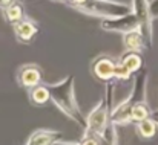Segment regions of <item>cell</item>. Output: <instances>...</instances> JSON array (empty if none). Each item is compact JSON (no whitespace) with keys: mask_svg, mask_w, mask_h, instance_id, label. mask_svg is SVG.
<instances>
[{"mask_svg":"<svg viewBox=\"0 0 158 145\" xmlns=\"http://www.w3.org/2000/svg\"><path fill=\"white\" fill-rule=\"evenodd\" d=\"M74 83H75V76L68 75L60 83L46 84V86L51 93V101L58 107V110H61L69 119L75 121L80 127L86 128V118L83 116V113L77 104V99H75Z\"/></svg>","mask_w":158,"mask_h":145,"instance_id":"obj_1","label":"cell"},{"mask_svg":"<svg viewBox=\"0 0 158 145\" xmlns=\"http://www.w3.org/2000/svg\"><path fill=\"white\" fill-rule=\"evenodd\" d=\"M115 90V83L107 81L105 83V96L102 101L92 108V112L86 116V128H85V136H94L98 139H103L107 133V128L112 125L109 122V116L112 112V95Z\"/></svg>","mask_w":158,"mask_h":145,"instance_id":"obj_2","label":"cell"},{"mask_svg":"<svg viewBox=\"0 0 158 145\" xmlns=\"http://www.w3.org/2000/svg\"><path fill=\"white\" fill-rule=\"evenodd\" d=\"M146 89H148V70L141 67L138 76L135 78V86L131 95L112 108L109 122L112 125H124L132 122V107L138 101H146Z\"/></svg>","mask_w":158,"mask_h":145,"instance_id":"obj_3","label":"cell"},{"mask_svg":"<svg viewBox=\"0 0 158 145\" xmlns=\"http://www.w3.org/2000/svg\"><path fill=\"white\" fill-rule=\"evenodd\" d=\"M74 9L94 15V17H102V18H110V17H120L124 14H129L132 8L126 3L115 2V0H86L81 5L74 6Z\"/></svg>","mask_w":158,"mask_h":145,"instance_id":"obj_4","label":"cell"},{"mask_svg":"<svg viewBox=\"0 0 158 145\" xmlns=\"http://www.w3.org/2000/svg\"><path fill=\"white\" fill-rule=\"evenodd\" d=\"M132 12L138 18L140 31L144 38L146 48L151 49L154 43V18L151 15V8H149V0H132Z\"/></svg>","mask_w":158,"mask_h":145,"instance_id":"obj_5","label":"cell"},{"mask_svg":"<svg viewBox=\"0 0 158 145\" xmlns=\"http://www.w3.org/2000/svg\"><path fill=\"white\" fill-rule=\"evenodd\" d=\"M100 28L106 32H118V34H126L134 29H138V18L137 15L131 11L129 14L120 15V17H110V18H102Z\"/></svg>","mask_w":158,"mask_h":145,"instance_id":"obj_6","label":"cell"},{"mask_svg":"<svg viewBox=\"0 0 158 145\" xmlns=\"http://www.w3.org/2000/svg\"><path fill=\"white\" fill-rule=\"evenodd\" d=\"M115 66H117V60L110 55H98L97 58L92 60L91 63V72L92 75L103 81V83H107V81H112L114 80V75H115Z\"/></svg>","mask_w":158,"mask_h":145,"instance_id":"obj_7","label":"cell"},{"mask_svg":"<svg viewBox=\"0 0 158 145\" xmlns=\"http://www.w3.org/2000/svg\"><path fill=\"white\" fill-rule=\"evenodd\" d=\"M43 80V72L40 69V66L37 64H25L19 69L17 72V81L20 86L32 89L39 84H42Z\"/></svg>","mask_w":158,"mask_h":145,"instance_id":"obj_8","label":"cell"},{"mask_svg":"<svg viewBox=\"0 0 158 145\" xmlns=\"http://www.w3.org/2000/svg\"><path fill=\"white\" fill-rule=\"evenodd\" d=\"M12 29H14V34H15L17 40L22 41V43L32 41L35 38L37 32H39V26L32 20H29V18H23V20L14 23Z\"/></svg>","mask_w":158,"mask_h":145,"instance_id":"obj_9","label":"cell"},{"mask_svg":"<svg viewBox=\"0 0 158 145\" xmlns=\"http://www.w3.org/2000/svg\"><path fill=\"white\" fill-rule=\"evenodd\" d=\"M123 46L126 49V52H138V53H141V50L146 48L141 31L140 29H134L131 32L123 34Z\"/></svg>","mask_w":158,"mask_h":145,"instance_id":"obj_10","label":"cell"},{"mask_svg":"<svg viewBox=\"0 0 158 145\" xmlns=\"http://www.w3.org/2000/svg\"><path fill=\"white\" fill-rule=\"evenodd\" d=\"M61 139V133L58 131H48V130H39L31 135L26 145H51Z\"/></svg>","mask_w":158,"mask_h":145,"instance_id":"obj_11","label":"cell"},{"mask_svg":"<svg viewBox=\"0 0 158 145\" xmlns=\"http://www.w3.org/2000/svg\"><path fill=\"white\" fill-rule=\"evenodd\" d=\"M118 61H120L132 75L143 67V58H141V53H138V52H124L123 57H121Z\"/></svg>","mask_w":158,"mask_h":145,"instance_id":"obj_12","label":"cell"},{"mask_svg":"<svg viewBox=\"0 0 158 145\" xmlns=\"http://www.w3.org/2000/svg\"><path fill=\"white\" fill-rule=\"evenodd\" d=\"M29 99H31V102L34 105H43V104H46L51 99V93H49L48 86L39 84V86L32 87L29 90Z\"/></svg>","mask_w":158,"mask_h":145,"instance_id":"obj_13","label":"cell"},{"mask_svg":"<svg viewBox=\"0 0 158 145\" xmlns=\"http://www.w3.org/2000/svg\"><path fill=\"white\" fill-rule=\"evenodd\" d=\"M157 121L154 118H148V119H143L140 122H137V133L143 138V139H149L152 138L155 133H157Z\"/></svg>","mask_w":158,"mask_h":145,"instance_id":"obj_14","label":"cell"},{"mask_svg":"<svg viewBox=\"0 0 158 145\" xmlns=\"http://www.w3.org/2000/svg\"><path fill=\"white\" fill-rule=\"evenodd\" d=\"M151 115H152V110H151L148 101H138V102L134 104V107H132V122L134 121L140 122L143 119H148V118H151Z\"/></svg>","mask_w":158,"mask_h":145,"instance_id":"obj_15","label":"cell"},{"mask_svg":"<svg viewBox=\"0 0 158 145\" xmlns=\"http://www.w3.org/2000/svg\"><path fill=\"white\" fill-rule=\"evenodd\" d=\"M3 14H5V18H6L9 23H12V25L25 18L23 6H22L19 2H14L11 6H8L6 9H3Z\"/></svg>","mask_w":158,"mask_h":145,"instance_id":"obj_16","label":"cell"},{"mask_svg":"<svg viewBox=\"0 0 158 145\" xmlns=\"http://www.w3.org/2000/svg\"><path fill=\"white\" fill-rule=\"evenodd\" d=\"M132 76V73L120 63V61H117V66H115V75H114V80H117V81H127L129 78Z\"/></svg>","mask_w":158,"mask_h":145,"instance_id":"obj_17","label":"cell"},{"mask_svg":"<svg viewBox=\"0 0 158 145\" xmlns=\"http://www.w3.org/2000/svg\"><path fill=\"white\" fill-rule=\"evenodd\" d=\"M78 145H102L98 138L94 136H83V139L78 142Z\"/></svg>","mask_w":158,"mask_h":145,"instance_id":"obj_18","label":"cell"},{"mask_svg":"<svg viewBox=\"0 0 158 145\" xmlns=\"http://www.w3.org/2000/svg\"><path fill=\"white\" fill-rule=\"evenodd\" d=\"M149 8H151V15H152V18H157L158 17V0L149 2Z\"/></svg>","mask_w":158,"mask_h":145,"instance_id":"obj_19","label":"cell"},{"mask_svg":"<svg viewBox=\"0 0 158 145\" xmlns=\"http://www.w3.org/2000/svg\"><path fill=\"white\" fill-rule=\"evenodd\" d=\"M14 2H17V0H0V9H6V8L11 6Z\"/></svg>","mask_w":158,"mask_h":145,"instance_id":"obj_20","label":"cell"},{"mask_svg":"<svg viewBox=\"0 0 158 145\" xmlns=\"http://www.w3.org/2000/svg\"><path fill=\"white\" fill-rule=\"evenodd\" d=\"M83 2H86V0H66L64 3H66V5H69L71 8H74V6H77V5H81Z\"/></svg>","mask_w":158,"mask_h":145,"instance_id":"obj_21","label":"cell"},{"mask_svg":"<svg viewBox=\"0 0 158 145\" xmlns=\"http://www.w3.org/2000/svg\"><path fill=\"white\" fill-rule=\"evenodd\" d=\"M51 145H78V142H75V144H71V142H60V141H57V142H54Z\"/></svg>","mask_w":158,"mask_h":145,"instance_id":"obj_22","label":"cell"},{"mask_svg":"<svg viewBox=\"0 0 158 145\" xmlns=\"http://www.w3.org/2000/svg\"><path fill=\"white\" fill-rule=\"evenodd\" d=\"M58 2H66V0H58Z\"/></svg>","mask_w":158,"mask_h":145,"instance_id":"obj_23","label":"cell"},{"mask_svg":"<svg viewBox=\"0 0 158 145\" xmlns=\"http://www.w3.org/2000/svg\"><path fill=\"white\" fill-rule=\"evenodd\" d=\"M155 121H157V125H158V119H155Z\"/></svg>","mask_w":158,"mask_h":145,"instance_id":"obj_24","label":"cell"}]
</instances>
